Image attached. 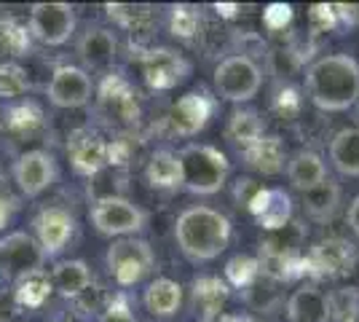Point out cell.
Segmentation results:
<instances>
[{
	"label": "cell",
	"mask_w": 359,
	"mask_h": 322,
	"mask_svg": "<svg viewBox=\"0 0 359 322\" xmlns=\"http://www.w3.org/2000/svg\"><path fill=\"white\" fill-rule=\"evenodd\" d=\"M67 154L73 169L83 177H94L107 167V142L91 132H78L67 145Z\"/></svg>",
	"instance_id": "cell-17"
},
{
	"label": "cell",
	"mask_w": 359,
	"mask_h": 322,
	"mask_svg": "<svg viewBox=\"0 0 359 322\" xmlns=\"http://www.w3.org/2000/svg\"><path fill=\"white\" fill-rule=\"evenodd\" d=\"M107 11H110V16L118 22L121 27H126V30L132 32L150 27V19H153L148 6H121L118 3V6H107Z\"/></svg>",
	"instance_id": "cell-36"
},
{
	"label": "cell",
	"mask_w": 359,
	"mask_h": 322,
	"mask_svg": "<svg viewBox=\"0 0 359 322\" xmlns=\"http://www.w3.org/2000/svg\"><path fill=\"white\" fill-rule=\"evenodd\" d=\"M354 261H357L354 245L346 242V239H338V236L316 242V245L309 250V255H306L309 274L319 276V279L348 276L354 271Z\"/></svg>",
	"instance_id": "cell-9"
},
{
	"label": "cell",
	"mask_w": 359,
	"mask_h": 322,
	"mask_svg": "<svg viewBox=\"0 0 359 322\" xmlns=\"http://www.w3.org/2000/svg\"><path fill=\"white\" fill-rule=\"evenodd\" d=\"M215 97H210L207 92H188L182 94L175 105L169 107V129L172 135L180 137H191L196 132H201L210 123L212 113H215Z\"/></svg>",
	"instance_id": "cell-10"
},
{
	"label": "cell",
	"mask_w": 359,
	"mask_h": 322,
	"mask_svg": "<svg viewBox=\"0 0 359 322\" xmlns=\"http://www.w3.org/2000/svg\"><path fill=\"white\" fill-rule=\"evenodd\" d=\"M335 8V19L346 22V25H359V6H332Z\"/></svg>",
	"instance_id": "cell-45"
},
{
	"label": "cell",
	"mask_w": 359,
	"mask_h": 322,
	"mask_svg": "<svg viewBox=\"0 0 359 322\" xmlns=\"http://www.w3.org/2000/svg\"><path fill=\"white\" fill-rule=\"evenodd\" d=\"M100 322H137V320H135V314H132V309H129V304H126V298H116V301L102 311Z\"/></svg>",
	"instance_id": "cell-41"
},
{
	"label": "cell",
	"mask_w": 359,
	"mask_h": 322,
	"mask_svg": "<svg viewBox=\"0 0 359 322\" xmlns=\"http://www.w3.org/2000/svg\"><path fill=\"white\" fill-rule=\"evenodd\" d=\"M287 177L290 183L295 185L298 191H311L322 180H327V172H325V164L322 159L314 154V151H298L287 161Z\"/></svg>",
	"instance_id": "cell-23"
},
{
	"label": "cell",
	"mask_w": 359,
	"mask_h": 322,
	"mask_svg": "<svg viewBox=\"0 0 359 322\" xmlns=\"http://www.w3.org/2000/svg\"><path fill=\"white\" fill-rule=\"evenodd\" d=\"M116 48H118V41L107 27H89L78 41V54L91 70H102L107 65H113Z\"/></svg>",
	"instance_id": "cell-19"
},
{
	"label": "cell",
	"mask_w": 359,
	"mask_h": 322,
	"mask_svg": "<svg viewBox=\"0 0 359 322\" xmlns=\"http://www.w3.org/2000/svg\"><path fill=\"white\" fill-rule=\"evenodd\" d=\"M16 210V201L14 199H6V196H0V231L6 229V223L11 220V213Z\"/></svg>",
	"instance_id": "cell-46"
},
{
	"label": "cell",
	"mask_w": 359,
	"mask_h": 322,
	"mask_svg": "<svg viewBox=\"0 0 359 322\" xmlns=\"http://www.w3.org/2000/svg\"><path fill=\"white\" fill-rule=\"evenodd\" d=\"M19 304H16L14 288H0V322H14L19 314Z\"/></svg>",
	"instance_id": "cell-43"
},
{
	"label": "cell",
	"mask_w": 359,
	"mask_h": 322,
	"mask_svg": "<svg viewBox=\"0 0 359 322\" xmlns=\"http://www.w3.org/2000/svg\"><path fill=\"white\" fill-rule=\"evenodd\" d=\"M145 177L153 188L158 191H169L180 185V161L177 154L172 151H156L150 156L148 167H145Z\"/></svg>",
	"instance_id": "cell-29"
},
{
	"label": "cell",
	"mask_w": 359,
	"mask_h": 322,
	"mask_svg": "<svg viewBox=\"0 0 359 322\" xmlns=\"http://www.w3.org/2000/svg\"><path fill=\"white\" fill-rule=\"evenodd\" d=\"M91 226L105 234V236H126L135 231L145 229L148 215L142 213L137 204L121 196H102L91 207Z\"/></svg>",
	"instance_id": "cell-6"
},
{
	"label": "cell",
	"mask_w": 359,
	"mask_h": 322,
	"mask_svg": "<svg viewBox=\"0 0 359 322\" xmlns=\"http://www.w3.org/2000/svg\"><path fill=\"white\" fill-rule=\"evenodd\" d=\"M140 65H142V76L148 81V86L158 92L175 89L191 73V65L175 48H150L148 54H142Z\"/></svg>",
	"instance_id": "cell-11"
},
{
	"label": "cell",
	"mask_w": 359,
	"mask_h": 322,
	"mask_svg": "<svg viewBox=\"0 0 359 322\" xmlns=\"http://www.w3.org/2000/svg\"><path fill=\"white\" fill-rule=\"evenodd\" d=\"M51 276L46 274L43 269L38 271H27V274L16 276L14 279V295H16V304L19 307H27V309H38L43 307L51 295Z\"/></svg>",
	"instance_id": "cell-27"
},
{
	"label": "cell",
	"mask_w": 359,
	"mask_h": 322,
	"mask_svg": "<svg viewBox=\"0 0 359 322\" xmlns=\"http://www.w3.org/2000/svg\"><path fill=\"white\" fill-rule=\"evenodd\" d=\"M263 231H279L292 220V199L282 188H260L247 207Z\"/></svg>",
	"instance_id": "cell-16"
},
{
	"label": "cell",
	"mask_w": 359,
	"mask_h": 322,
	"mask_svg": "<svg viewBox=\"0 0 359 322\" xmlns=\"http://www.w3.org/2000/svg\"><path fill=\"white\" fill-rule=\"evenodd\" d=\"M303 107V100L295 86H282L276 97H273V110L282 116V119H295Z\"/></svg>",
	"instance_id": "cell-38"
},
{
	"label": "cell",
	"mask_w": 359,
	"mask_h": 322,
	"mask_svg": "<svg viewBox=\"0 0 359 322\" xmlns=\"http://www.w3.org/2000/svg\"><path fill=\"white\" fill-rule=\"evenodd\" d=\"M228 301V285L217 276H198L191 288V307L198 322H215L223 317V307Z\"/></svg>",
	"instance_id": "cell-18"
},
{
	"label": "cell",
	"mask_w": 359,
	"mask_h": 322,
	"mask_svg": "<svg viewBox=\"0 0 359 322\" xmlns=\"http://www.w3.org/2000/svg\"><path fill=\"white\" fill-rule=\"evenodd\" d=\"M348 226H351V231L359 236V196L351 201V207H348Z\"/></svg>",
	"instance_id": "cell-47"
},
{
	"label": "cell",
	"mask_w": 359,
	"mask_h": 322,
	"mask_svg": "<svg viewBox=\"0 0 359 322\" xmlns=\"http://www.w3.org/2000/svg\"><path fill=\"white\" fill-rule=\"evenodd\" d=\"M303 236L306 229L290 220L285 229L271 231L269 236L260 242V253H273V255H300V247H303Z\"/></svg>",
	"instance_id": "cell-30"
},
{
	"label": "cell",
	"mask_w": 359,
	"mask_h": 322,
	"mask_svg": "<svg viewBox=\"0 0 359 322\" xmlns=\"http://www.w3.org/2000/svg\"><path fill=\"white\" fill-rule=\"evenodd\" d=\"M6 41H8L11 51H16V54H25V51H27V46H30V32L22 30V27H14V25H8V27H6Z\"/></svg>",
	"instance_id": "cell-44"
},
{
	"label": "cell",
	"mask_w": 359,
	"mask_h": 322,
	"mask_svg": "<svg viewBox=\"0 0 359 322\" xmlns=\"http://www.w3.org/2000/svg\"><path fill=\"white\" fill-rule=\"evenodd\" d=\"M75 32V8L67 3H35L30 8V35L46 46H62Z\"/></svg>",
	"instance_id": "cell-7"
},
{
	"label": "cell",
	"mask_w": 359,
	"mask_h": 322,
	"mask_svg": "<svg viewBox=\"0 0 359 322\" xmlns=\"http://www.w3.org/2000/svg\"><path fill=\"white\" fill-rule=\"evenodd\" d=\"M91 285V271L86 261H60L51 271V288L65 298H75L86 293Z\"/></svg>",
	"instance_id": "cell-25"
},
{
	"label": "cell",
	"mask_w": 359,
	"mask_h": 322,
	"mask_svg": "<svg viewBox=\"0 0 359 322\" xmlns=\"http://www.w3.org/2000/svg\"><path fill=\"white\" fill-rule=\"evenodd\" d=\"M257 276H260V263L252 255H233L231 261L225 263V279H228L231 288L247 290Z\"/></svg>",
	"instance_id": "cell-32"
},
{
	"label": "cell",
	"mask_w": 359,
	"mask_h": 322,
	"mask_svg": "<svg viewBox=\"0 0 359 322\" xmlns=\"http://www.w3.org/2000/svg\"><path fill=\"white\" fill-rule=\"evenodd\" d=\"M260 188H263V185L255 183L252 177H239V180L233 183V199H236L239 207H250V201L255 199V194H257Z\"/></svg>",
	"instance_id": "cell-42"
},
{
	"label": "cell",
	"mask_w": 359,
	"mask_h": 322,
	"mask_svg": "<svg viewBox=\"0 0 359 322\" xmlns=\"http://www.w3.org/2000/svg\"><path fill=\"white\" fill-rule=\"evenodd\" d=\"M287 317L290 322H330L327 295L319 293L314 285H306L287 301Z\"/></svg>",
	"instance_id": "cell-21"
},
{
	"label": "cell",
	"mask_w": 359,
	"mask_h": 322,
	"mask_svg": "<svg viewBox=\"0 0 359 322\" xmlns=\"http://www.w3.org/2000/svg\"><path fill=\"white\" fill-rule=\"evenodd\" d=\"M241 156H244V164L260 175H279L285 169V145L273 135H263L250 148H244Z\"/></svg>",
	"instance_id": "cell-20"
},
{
	"label": "cell",
	"mask_w": 359,
	"mask_h": 322,
	"mask_svg": "<svg viewBox=\"0 0 359 322\" xmlns=\"http://www.w3.org/2000/svg\"><path fill=\"white\" fill-rule=\"evenodd\" d=\"M266 126H263V119L260 113L252 110V107H236L231 116H228V123H225V140L233 142L239 151L250 148L252 142L263 137Z\"/></svg>",
	"instance_id": "cell-22"
},
{
	"label": "cell",
	"mask_w": 359,
	"mask_h": 322,
	"mask_svg": "<svg viewBox=\"0 0 359 322\" xmlns=\"http://www.w3.org/2000/svg\"><path fill=\"white\" fill-rule=\"evenodd\" d=\"M354 271L359 274V255H357V261H354Z\"/></svg>",
	"instance_id": "cell-49"
},
{
	"label": "cell",
	"mask_w": 359,
	"mask_h": 322,
	"mask_svg": "<svg viewBox=\"0 0 359 322\" xmlns=\"http://www.w3.org/2000/svg\"><path fill=\"white\" fill-rule=\"evenodd\" d=\"M91 78L86 70L73 67V65H62L54 70V76L48 81V102L57 107H83L91 100Z\"/></svg>",
	"instance_id": "cell-13"
},
{
	"label": "cell",
	"mask_w": 359,
	"mask_h": 322,
	"mask_svg": "<svg viewBox=\"0 0 359 322\" xmlns=\"http://www.w3.org/2000/svg\"><path fill=\"white\" fill-rule=\"evenodd\" d=\"M260 83H263V73H260L257 62L247 54L225 57L215 67V89L223 100H231V102L252 100L255 94L260 92Z\"/></svg>",
	"instance_id": "cell-4"
},
{
	"label": "cell",
	"mask_w": 359,
	"mask_h": 322,
	"mask_svg": "<svg viewBox=\"0 0 359 322\" xmlns=\"http://www.w3.org/2000/svg\"><path fill=\"white\" fill-rule=\"evenodd\" d=\"M263 22H266V27L273 32L285 30L287 25L292 22V6H290V3H271L269 8L263 11Z\"/></svg>",
	"instance_id": "cell-40"
},
{
	"label": "cell",
	"mask_w": 359,
	"mask_h": 322,
	"mask_svg": "<svg viewBox=\"0 0 359 322\" xmlns=\"http://www.w3.org/2000/svg\"><path fill=\"white\" fill-rule=\"evenodd\" d=\"M0 137H3V123H0Z\"/></svg>",
	"instance_id": "cell-50"
},
{
	"label": "cell",
	"mask_w": 359,
	"mask_h": 322,
	"mask_svg": "<svg viewBox=\"0 0 359 322\" xmlns=\"http://www.w3.org/2000/svg\"><path fill=\"white\" fill-rule=\"evenodd\" d=\"M330 159L341 175L359 177V129L348 126L341 129L330 142Z\"/></svg>",
	"instance_id": "cell-26"
},
{
	"label": "cell",
	"mask_w": 359,
	"mask_h": 322,
	"mask_svg": "<svg viewBox=\"0 0 359 322\" xmlns=\"http://www.w3.org/2000/svg\"><path fill=\"white\" fill-rule=\"evenodd\" d=\"M105 263L110 276L121 288H132L153 271L156 255L148 242H142V239H118L107 250Z\"/></svg>",
	"instance_id": "cell-5"
},
{
	"label": "cell",
	"mask_w": 359,
	"mask_h": 322,
	"mask_svg": "<svg viewBox=\"0 0 359 322\" xmlns=\"http://www.w3.org/2000/svg\"><path fill=\"white\" fill-rule=\"evenodd\" d=\"M309 25H311V32H330L335 25H338V19H335V8L327 6V3H316L309 8Z\"/></svg>",
	"instance_id": "cell-39"
},
{
	"label": "cell",
	"mask_w": 359,
	"mask_h": 322,
	"mask_svg": "<svg viewBox=\"0 0 359 322\" xmlns=\"http://www.w3.org/2000/svg\"><path fill=\"white\" fill-rule=\"evenodd\" d=\"M306 86L319 110H348L359 100V62L348 54L322 57L309 67Z\"/></svg>",
	"instance_id": "cell-1"
},
{
	"label": "cell",
	"mask_w": 359,
	"mask_h": 322,
	"mask_svg": "<svg viewBox=\"0 0 359 322\" xmlns=\"http://www.w3.org/2000/svg\"><path fill=\"white\" fill-rule=\"evenodd\" d=\"M198 25H201V14L194 6H175L169 14V30L175 38H182V41H191L198 32Z\"/></svg>",
	"instance_id": "cell-35"
},
{
	"label": "cell",
	"mask_w": 359,
	"mask_h": 322,
	"mask_svg": "<svg viewBox=\"0 0 359 322\" xmlns=\"http://www.w3.org/2000/svg\"><path fill=\"white\" fill-rule=\"evenodd\" d=\"M303 204H306V213L316 223H327L330 217L335 215L338 204H341V188L332 183V180H322V183L306 191L303 194Z\"/></svg>",
	"instance_id": "cell-28"
},
{
	"label": "cell",
	"mask_w": 359,
	"mask_h": 322,
	"mask_svg": "<svg viewBox=\"0 0 359 322\" xmlns=\"http://www.w3.org/2000/svg\"><path fill=\"white\" fill-rule=\"evenodd\" d=\"M8 116H11L8 126L14 132H19V135H30L32 129H38L43 123V113H41V107L35 105V102H25V105L14 107Z\"/></svg>",
	"instance_id": "cell-37"
},
{
	"label": "cell",
	"mask_w": 359,
	"mask_h": 322,
	"mask_svg": "<svg viewBox=\"0 0 359 322\" xmlns=\"http://www.w3.org/2000/svg\"><path fill=\"white\" fill-rule=\"evenodd\" d=\"M142 301L153 317H172V314H177L180 304H182V288L175 279L161 276V279L150 282Z\"/></svg>",
	"instance_id": "cell-24"
},
{
	"label": "cell",
	"mask_w": 359,
	"mask_h": 322,
	"mask_svg": "<svg viewBox=\"0 0 359 322\" xmlns=\"http://www.w3.org/2000/svg\"><path fill=\"white\" fill-rule=\"evenodd\" d=\"M276 285H279V282H273L269 276H263V279L257 276L252 285L247 288V293H244L250 309H255V311H273V309L279 307L282 295L276 290Z\"/></svg>",
	"instance_id": "cell-33"
},
{
	"label": "cell",
	"mask_w": 359,
	"mask_h": 322,
	"mask_svg": "<svg viewBox=\"0 0 359 322\" xmlns=\"http://www.w3.org/2000/svg\"><path fill=\"white\" fill-rule=\"evenodd\" d=\"M180 161V185L191 194L210 196L217 194L228 180L231 164L225 154L212 145H185L177 154Z\"/></svg>",
	"instance_id": "cell-3"
},
{
	"label": "cell",
	"mask_w": 359,
	"mask_h": 322,
	"mask_svg": "<svg viewBox=\"0 0 359 322\" xmlns=\"http://www.w3.org/2000/svg\"><path fill=\"white\" fill-rule=\"evenodd\" d=\"M43 250L35 242V236L25 234V231H14L6 234L0 239V271L6 279H16V276L27 274V271H38L43 269Z\"/></svg>",
	"instance_id": "cell-8"
},
{
	"label": "cell",
	"mask_w": 359,
	"mask_h": 322,
	"mask_svg": "<svg viewBox=\"0 0 359 322\" xmlns=\"http://www.w3.org/2000/svg\"><path fill=\"white\" fill-rule=\"evenodd\" d=\"M14 180L25 196H41L57 180V161L48 151H25L14 161Z\"/></svg>",
	"instance_id": "cell-14"
},
{
	"label": "cell",
	"mask_w": 359,
	"mask_h": 322,
	"mask_svg": "<svg viewBox=\"0 0 359 322\" xmlns=\"http://www.w3.org/2000/svg\"><path fill=\"white\" fill-rule=\"evenodd\" d=\"M330 322H357L359 320V290L338 288L327 295Z\"/></svg>",
	"instance_id": "cell-31"
},
{
	"label": "cell",
	"mask_w": 359,
	"mask_h": 322,
	"mask_svg": "<svg viewBox=\"0 0 359 322\" xmlns=\"http://www.w3.org/2000/svg\"><path fill=\"white\" fill-rule=\"evenodd\" d=\"M175 239L185 258L212 261L231 242V220L212 207H188L175 223Z\"/></svg>",
	"instance_id": "cell-2"
},
{
	"label": "cell",
	"mask_w": 359,
	"mask_h": 322,
	"mask_svg": "<svg viewBox=\"0 0 359 322\" xmlns=\"http://www.w3.org/2000/svg\"><path fill=\"white\" fill-rule=\"evenodd\" d=\"M215 11H217L220 16H225V19H233L236 11H239V6H236V3H217Z\"/></svg>",
	"instance_id": "cell-48"
},
{
	"label": "cell",
	"mask_w": 359,
	"mask_h": 322,
	"mask_svg": "<svg viewBox=\"0 0 359 322\" xmlns=\"http://www.w3.org/2000/svg\"><path fill=\"white\" fill-rule=\"evenodd\" d=\"M30 92V78L27 70L16 62H3L0 65V97L3 100H14Z\"/></svg>",
	"instance_id": "cell-34"
},
{
	"label": "cell",
	"mask_w": 359,
	"mask_h": 322,
	"mask_svg": "<svg viewBox=\"0 0 359 322\" xmlns=\"http://www.w3.org/2000/svg\"><path fill=\"white\" fill-rule=\"evenodd\" d=\"M97 100H100V110L110 121L129 126V123H137V119H140V102H137L135 89L129 86L126 78L116 76V73H110L102 81Z\"/></svg>",
	"instance_id": "cell-15"
},
{
	"label": "cell",
	"mask_w": 359,
	"mask_h": 322,
	"mask_svg": "<svg viewBox=\"0 0 359 322\" xmlns=\"http://www.w3.org/2000/svg\"><path fill=\"white\" fill-rule=\"evenodd\" d=\"M32 226H35V236H38L35 242L41 245L43 255L46 258H54L73 239L75 217L65 207H46V210L35 215Z\"/></svg>",
	"instance_id": "cell-12"
}]
</instances>
